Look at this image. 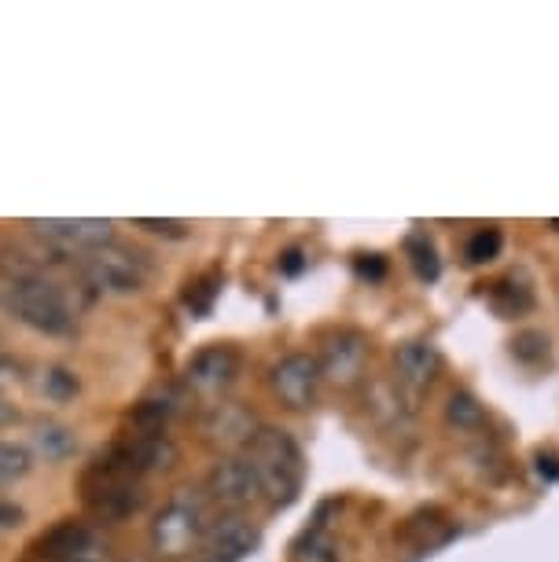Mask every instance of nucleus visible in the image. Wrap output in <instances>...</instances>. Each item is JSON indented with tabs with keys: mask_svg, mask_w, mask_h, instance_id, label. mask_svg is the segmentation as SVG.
I'll return each mask as SVG.
<instances>
[{
	"mask_svg": "<svg viewBox=\"0 0 559 562\" xmlns=\"http://www.w3.org/2000/svg\"><path fill=\"white\" fill-rule=\"evenodd\" d=\"M81 276H86V288L92 291L133 299L147 288V261L122 243H111V247H100L81 258Z\"/></svg>",
	"mask_w": 559,
	"mask_h": 562,
	"instance_id": "4",
	"label": "nucleus"
},
{
	"mask_svg": "<svg viewBox=\"0 0 559 562\" xmlns=\"http://www.w3.org/2000/svg\"><path fill=\"white\" fill-rule=\"evenodd\" d=\"M405 254H409V261H413V269H416L420 280H438L441 261H438V250L431 247L427 236H413V239H409Z\"/></svg>",
	"mask_w": 559,
	"mask_h": 562,
	"instance_id": "21",
	"label": "nucleus"
},
{
	"mask_svg": "<svg viewBox=\"0 0 559 562\" xmlns=\"http://www.w3.org/2000/svg\"><path fill=\"white\" fill-rule=\"evenodd\" d=\"M305 261H310V258H305L302 250H288V254H283V258H280V272L299 276V272L305 269Z\"/></svg>",
	"mask_w": 559,
	"mask_h": 562,
	"instance_id": "29",
	"label": "nucleus"
},
{
	"mask_svg": "<svg viewBox=\"0 0 559 562\" xmlns=\"http://www.w3.org/2000/svg\"><path fill=\"white\" fill-rule=\"evenodd\" d=\"M239 375V353L232 346H206L185 364V390L192 397L221 401Z\"/></svg>",
	"mask_w": 559,
	"mask_h": 562,
	"instance_id": "10",
	"label": "nucleus"
},
{
	"mask_svg": "<svg viewBox=\"0 0 559 562\" xmlns=\"http://www.w3.org/2000/svg\"><path fill=\"white\" fill-rule=\"evenodd\" d=\"M30 449L45 463H67L78 456V430L59 419H41L34 423V434H30Z\"/></svg>",
	"mask_w": 559,
	"mask_h": 562,
	"instance_id": "15",
	"label": "nucleus"
},
{
	"mask_svg": "<svg viewBox=\"0 0 559 562\" xmlns=\"http://www.w3.org/2000/svg\"><path fill=\"white\" fill-rule=\"evenodd\" d=\"M206 501H214L225 512H244V507L261 501L258 474L244 456H221L206 471Z\"/></svg>",
	"mask_w": 559,
	"mask_h": 562,
	"instance_id": "9",
	"label": "nucleus"
},
{
	"mask_svg": "<svg viewBox=\"0 0 559 562\" xmlns=\"http://www.w3.org/2000/svg\"><path fill=\"white\" fill-rule=\"evenodd\" d=\"M26 522V512L12 501H0V529H19Z\"/></svg>",
	"mask_w": 559,
	"mask_h": 562,
	"instance_id": "28",
	"label": "nucleus"
},
{
	"mask_svg": "<svg viewBox=\"0 0 559 562\" xmlns=\"http://www.w3.org/2000/svg\"><path fill=\"white\" fill-rule=\"evenodd\" d=\"M446 423L460 434H479V430H487L490 416L474 394H468V390H452L446 397Z\"/></svg>",
	"mask_w": 559,
	"mask_h": 562,
	"instance_id": "19",
	"label": "nucleus"
},
{
	"mask_svg": "<svg viewBox=\"0 0 559 562\" xmlns=\"http://www.w3.org/2000/svg\"><path fill=\"white\" fill-rule=\"evenodd\" d=\"M512 357L519 360V364H545L548 360V338L541 331H519L512 338Z\"/></svg>",
	"mask_w": 559,
	"mask_h": 562,
	"instance_id": "23",
	"label": "nucleus"
},
{
	"mask_svg": "<svg viewBox=\"0 0 559 562\" xmlns=\"http://www.w3.org/2000/svg\"><path fill=\"white\" fill-rule=\"evenodd\" d=\"M321 383H324V375H321V364H316V353H305V349H294V353L280 357L277 364L269 368L272 397L291 412L313 408Z\"/></svg>",
	"mask_w": 559,
	"mask_h": 562,
	"instance_id": "7",
	"label": "nucleus"
},
{
	"mask_svg": "<svg viewBox=\"0 0 559 562\" xmlns=\"http://www.w3.org/2000/svg\"><path fill=\"white\" fill-rule=\"evenodd\" d=\"M185 405V394H152L144 397L141 405H133V412L125 416V423H130V434H166V427H170V419L181 412Z\"/></svg>",
	"mask_w": 559,
	"mask_h": 562,
	"instance_id": "16",
	"label": "nucleus"
},
{
	"mask_svg": "<svg viewBox=\"0 0 559 562\" xmlns=\"http://www.w3.org/2000/svg\"><path fill=\"white\" fill-rule=\"evenodd\" d=\"M258 430H261V423L255 412L228 397L210 401L206 412L199 416V438H203L210 449H217L221 456H239Z\"/></svg>",
	"mask_w": 559,
	"mask_h": 562,
	"instance_id": "6",
	"label": "nucleus"
},
{
	"mask_svg": "<svg viewBox=\"0 0 559 562\" xmlns=\"http://www.w3.org/2000/svg\"><path fill=\"white\" fill-rule=\"evenodd\" d=\"M34 390L48 405H70V401L81 394V375L67 364H45V368H37Z\"/></svg>",
	"mask_w": 559,
	"mask_h": 562,
	"instance_id": "17",
	"label": "nucleus"
},
{
	"mask_svg": "<svg viewBox=\"0 0 559 562\" xmlns=\"http://www.w3.org/2000/svg\"><path fill=\"white\" fill-rule=\"evenodd\" d=\"M0 305L4 313L45 338H74L78 335V305L67 291L48 276L45 265L15 258L0 272Z\"/></svg>",
	"mask_w": 559,
	"mask_h": 562,
	"instance_id": "1",
	"label": "nucleus"
},
{
	"mask_svg": "<svg viewBox=\"0 0 559 562\" xmlns=\"http://www.w3.org/2000/svg\"><path fill=\"white\" fill-rule=\"evenodd\" d=\"M70 562H103V559L97 555V551H81V555H78V559H70Z\"/></svg>",
	"mask_w": 559,
	"mask_h": 562,
	"instance_id": "31",
	"label": "nucleus"
},
{
	"mask_svg": "<svg viewBox=\"0 0 559 562\" xmlns=\"http://www.w3.org/2000/svg\"><path fill=\"white\" fill-rule=\"evenodd\" d=\"M258 540L261 533L250 518L225 512L206 526L203 544L195 551V562H244L258 548Z\"/></svg>",
	"mask_w": 559,
	"mask_h": 562,
	"instance_id": "11",
	"label": "nucleus"
},
{
	"mask_svg": "<svg viewBox=\"0 0 559 562\" xmlns=\"http://www.w3.org/2000/svg\"><path fill=\"white\" fill-rule=\"evenodd\" d=\"M37 467V456L26 441L0 438V490H12V485L26 482Z\"/></svg>",
	"mask_w": 559,
	"mask_h": 562,
	"instance_id": "18",
	"label": "nucleus"
},
{
	"mask_svg": "<svg viewBox=\"0 0 559 562\" xmlns=\"http://www.w3.org/2000/svg\"><path fill=\"white\" fill-rule=\"evenodd\" d=\"M26 228L48 243L52 250L67 254V258H86V254L119 243L114 221L108 217H45L26 221Z\"/></svg>",
	"mask_w": 559,
	"mask_h": 562,
	"instance_id": "5",
	"label": "nucleus"
},
{
	"mask_svg": "<svg viewBox=\"0 0 559 562\" xmlns=\"http://www.w3.org/2000/svg\"><path fill=\"white\" fill-rule=\"evenodd\" d=\"M239 456L255 467L261 496H266L272 507H283L299 496L302 479H305V460H302L299 441L283 427H266V423H261V430L250 438V445Z\"/></svg>",
	"mask_w": 559,
	"mask_h": 562,
	"instance_id": "2",
	"label": "nucleus"
},
{
	"mask_svg": "<svg viewBox=\"0 0 559 562\" xmlns=\"http://www.w3.org/2000/svg\"><path fill=\"white\" fill-rule=\"evenodd\" d=\"M136 228L152 232V236H170V239H185L188 225L185 221H158V217H136Z\"/></svg>",
	"mask_w": 559,
	"mask_h": 562,
	"instance_id": "25",
	"label": "nucleus"
},
{
	"mask_svg": "<svg viewBox=\"0 0 559 562\" xmlns=\"http://www.w3.org/2000/svg\"><path fill=\"white\" fill-rule=\"evenodd\" d=\"M206 526H210L206 496L192 490V485H181L152 515V522H147V544H152L158 559H170V562L188 559L203 544Z\"/></svg>",
	"mask_w": 559,
	"mask_h": 562,
	"instance_id": "3",
	"label": "nucleus"
},
{
	"mask_svg": "<svg viewBox=\"0 0 559 562\" xmlns=\"http://www.w3.org/2000/svg\"><path fill=\"white\" fill-rule=\"evenodd\" d=\"M86 504L97 522L122 526L147 507V482L130 479H86Z\"/></svg>",
	"mask_w": 559,
	"mask_h": 562,
	"instance_id": "8",
	"label": "nucleus"
},
{
	"mask_svg": "<svg viewBox=\"0 0 559 562\" xmlns=\"http://www.w3.org/2000/svg\"><path fill=\"white\" fill-rule=\"evenodd\" d=\"M441 368V357L438 349L424 342V338H413V342H402L394 353V383L409 390V394H420V390H427L435 383Z\"/></svg>",
	"mask_w": 559,
	"mask_h": 562,
	"instance_id": "13",
	"label": "nucleus"
},
{
	"mask_svg": "<svg viewBox=\"0 0 559 562\" xmlns=\"http://www.w3.org/2000/svg\"><path fill=\"white\" fill-rule=\"evenodd\" d=\"M81 551H92V526L81 518H59L34 540V555L45 562H70Z\"/></svg>",
	"mask_w": 559,
	"mask_h": 562,
	"instance_id": "14",
	"label": "nucleus"
},
{
	"mask_svg": "<svg viewBox=\"0 0 559 562\" xmlns=\"http://www.w3.org/2000/svg\"><path fill=\"white\" fill-rule=\"evenodd\" d=\"M493 305H497L501 313H526L534 305V294L523 288V283H515V280H501V283H493Z\"/></svg>",
	"mask_w": 559,
	"mask_h": 562,
	"instance_id": "22",
	"label": "nucleus"
},
{
	"mask_svg": "<svg viewBox=\"0 0 559 562\" xmlns=\"http://www.w3.org/2000/svg\"><path fill=\"white\" fill-rule=\"evenodd\" d=\"M365 360H368V338L361 331H354V327H339V331H328L321 338L316 364H321V375L328 383L354 386L365 375Z\"/></svg>",
	"mask_w": 559,
	"mask_h": 562,
	"instance_id": "12",
	"label": "nucleus"
},
{
	"mask_svg": "<svg viewBox=\"0 0 559 562\" xmlns=\"http://www.w3.org/2000/svg\"><path fill=\"white\" fill-rule=\"evenodd\" d=\"M19 423H23V408H19L15 401L0 390V430H12V427H19Z\"/></svg>",
	"mask_w": 559,
	"mask_h": 562,
	"instance_id": "27",
	"label": "nucleus"
},
{
	"mask_svg": "<svg viewBox=\"0 0 559 562\" xmlns=\"http://www.w3.org/2000/svg\"><path fill=\"white\" fill-rule=\"evenodd\" d=\"M217 291H221V276H203V280H195L192 291H188V299H185L188 310H192V313H210V305H214Z\"/></svg>",
	"mask_w": 559,
	"mask_h": 562,
	"instance_id": "24",
	"label": "nucleus"
},
{
	"mask_svg": "<svg viewBox=\"0 0 559 562\" xmlns=\"http://www.w3.org/2000/svg\"><path fill=\"white\" fill-rule=\"evenodd\" d=\"M537 474H541V479H559V460L556 456H537Z\"/></svg>",
	"mask_w": 559,
	"mask_h": 562,
	"instance_id": "30",
	"label": "nucleus"
},
{
	"mask_svg": "<svg viewBox=\"0 0 559 562\" xmlns=\"http://www.w3.org/2000/svg\"><path fill=\"white\" fill-rule=\"evenodd\" d=\"M357 276H365V280H383L387 261L379 258V254H361V258H357Z\"/></svg>",
	"mask_w": 559,
	"mask_h": 562,
	"instance_id": "26",
	"label": "nucleus"
},
{
	"mask_svg": "<svg viewBox=\"0 0 559 562\" xmlns=\"http://www.w3.org/2000/svg\"><path fill=\"white\" fill-rule=\"evenodd\" d=\"M501 247H504L501 228H479V232H471L468 247H463V258H468V265H487L497 258Z\"/></svg>",
	"mask_w": 559,
	"mask_h": 562,
	"instance_id": "20",
	"label": "nucleus"
}]
</instances>
